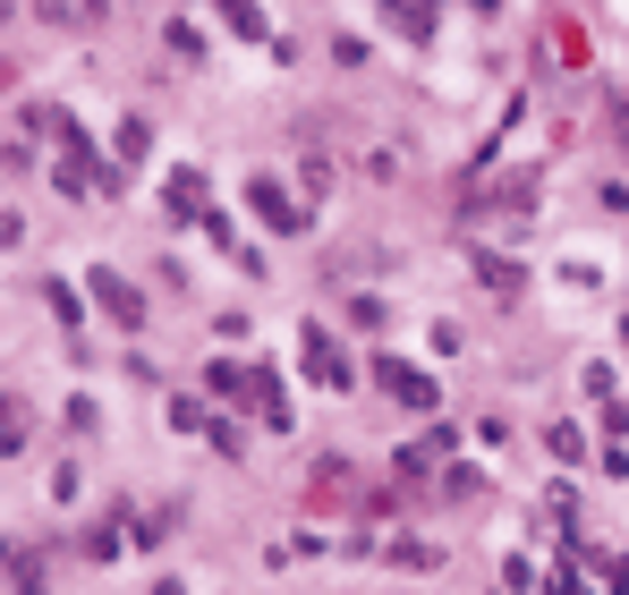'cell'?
Here are the masks:
<instances>
[{"label": "cell", "mask_w": 629, "mask_h": 595, "mask_svg": "<svg viewBox=\"0 0 629 595\" xmlns=\"http://www.w3.org/2000/svg\"><path fill=\"white\" fill-rule=\"evenodd\" d=\"M95 298H102V315H111L120 332H145V298H136V282H120L111 264L95 273Z\"/></svg>", "instance_id": "6da1fadb"}, {"label": "cell", "mask_w": 629, "mask_h": 595, "mask_svg": "<svg viewBox=\"0 0 629 595\" xmlns=\"http://www.w3.org/2000/svg\"><path fill=\"white\" fill-rule=\"evenodd\" d=\"M375 383H383V392H391L400 408H434V383H426V366H400V357H383Z\"/></svg>", "instance_id": "7a4b0ae2"}, {"label": "cell", "mask_w": 629, "mask_h": 595, "mask_svg": "<svg viewBox=\"0 0 629 595\" xmlns=\"http://www.w3.org/2000/svg\"><path fill=\"white\" fill-rule=\"evenodd\" d=\"M247 205L273 221V230H298V221H307V213H298V205L282 196V179H247Z\"/></svg>", "instance_id": "3957f363"}, {"label": "cell", "mask_w": 629, "mask_h": 595, "mask_svg": "<svg viewBox=\"0 0 629 595\" xmlns=\"http://www.w3.org/2000/svg\"><path fill=\"white\" fill-rule=\"evenodd\" d=\"M162 205H170L179 221H213V213H205V179H196V170H170V188H162Z\"/></svg>", "instance_id": "277c9868"}, {"label": "cell", "mask_w": 629, "mask_h": 595, "mask_svg": "<svg viewBox=\"0 0 629 595\" xmlns=\"http://www.w3.org/2000/svg\"><path fill=\"white\" fill-rule=\"evenodd\" d=\"M307 366H314V375H323V383H349L341 349H332V332H314V323H307Z\"/></svg>", "instance_id": "5b68a950"}, {"label": "cell", "mask_w": 629, "mask_h": 595, "mask_svg": "<svg viewBox=\"0 0 629 595\" xmlns=\"http://www.w3.org/2000/svg\"><path fill=\"white\" fill-rule=\"evenodd\" d=\"M221 18H230V26L247 34V43H255V34H264V9H255V0H221Z\"/></svg>", "instance_id": "8992f818"}, {"label": "cell", "mask_w": 629, "mask_h": 595, "mask_svg": "<svg viewBox=\"0 0 629 595\" xmlns=\"http://www.w3.org/2000/svg\"><path fill=\"white\" fill-rule=\"evenodd\" d=\"M43 298H52V315H60L68 332H77V323H86V315H77V289H68V282H43Z\"/></svg>", "instance_id": "52a82bcc"}, {"label": "cell", "mask_w": 629, "mask_h": 595, "mask_svg": "<svg viewBox=\"0 0 629 595\" xmlns=\"http://www.w3.org/2000/svg\"><path fill=\"white\" fill-rule=\"evenodd\" d=\"M391 18H400L409 34H426V26H434V9H426V0H391Z\"/></svg>", "instance_id": "ba28073f"}, {"label": "cell", "mask_w": 629, "mask_h": 595, "mask_svg": "<svg viewBox=\"0 0 629 595\" xmlns=\"http://www.w3.org/2000/svg\"><path fill=\"white\" fill-rule=\"evenodd\" d=\"M154 595H179V587H154Z\"/></svg>", "instance_id": "9c48e42d"}, {"label": "cell", "mask_w": 629, "mask_h": 595, "mask_svg": "<svg viewBox=\"0 0 629 595\" xmlns=\"http://www.w3.org/2000/svg\"><path fill=\"white\" fill-rule=\"evenodd\" d=\"M0 9H9V0H0Z\"/></svg>", "instance_id": "30bf717a"}]
</instances>
